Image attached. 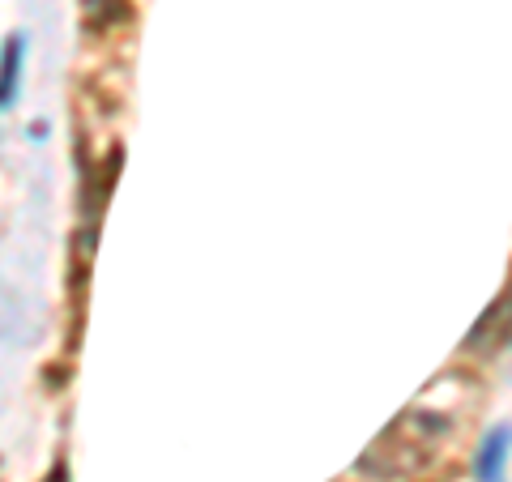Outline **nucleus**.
Wrapping results in <instances>:
<instances>
[{
    "instance_id": "nucleus-1",
    "label": "nucleus",
    "mask_w": 512,
    "mask_h": 482,
    "mask_svg": "<svg viewBox=\"0 0 512 482\" xmlns=\"http://www.w3.org/2000/svg\"><path fill=\"white\" fill-rule=\"evenodd\" d=\"M448 431V414L444 410H406L384 436L367 448L359 470L363 474H376V478H397V474H410L431 457L436 440Z\"/></svg>"
},
{
    "instance_id": "nucleus-2",
    "label": "nucleus",
    "mask_w": 512,
    "mask_h": 482,
    "mask_svg": "<svg viewBox=\"0 0 512 482\" xmlns=\"http://www.w3.org/2000/svg\"><path fill=\"white\" fill-rule=\"evenodd\" d=\"M508 453H512V423H500L495 431H487L483 448H478V461H474L478 482H504Z\"/></svg>"
},
{
    "instance_id": "nucleus-3",
    "label": "nucleus",
    "mask_w": 512,
    "mask_h": 482,
    "mask_svg": "<svg viewBox=\"0 0 512 482\" xmlns=\"http://www.w3.org/2000/svg\"><path fill=\"white\" fill-rule=\"evenodd\" d=\"M22 56H26V35L5 39V60H0V107H18V82H22Z\"/></svg>"
}]
</instances>
